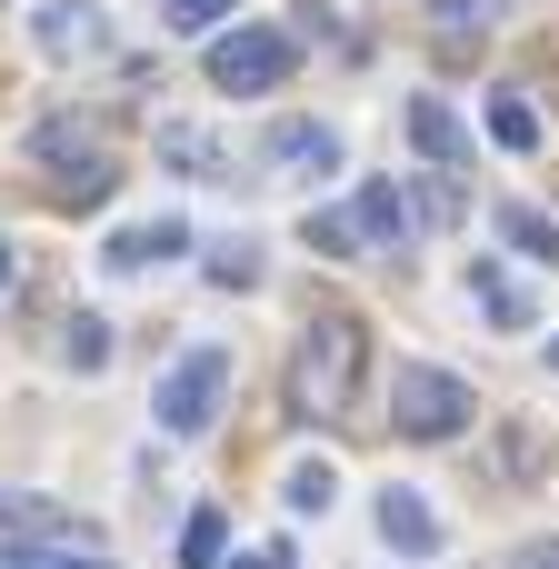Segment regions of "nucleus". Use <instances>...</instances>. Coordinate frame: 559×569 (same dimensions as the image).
<instances>
[{"label": "nucleus", "mask_w": 559, "mask_h": 569, "mask_svg": "<svg viewBox=\"0 0 559 569\" xmlns=\"http://www.w3.org/2000/svg\"><path fill=\"white\" fill-rule=\"evenodd\" d=\"M410 140H420L440 170H470V130H460V120H450V100H430V90L410 100Z\"/></svg>", "instance_id": "nucleus-8"}, {"label": "nucleus", "mask_w": 559, "mask_h": 569, "mask_svg": "<svg viewBox=\"0 0 559 569\" xmlns=\"http://www.w3.org/2000/svg\"><path fill=\"white\" fill-rule=\"evenodd\" d=\"M30 160L50 170V200L100 210V200L120 190V160H110V130H100V120H40V130H30Z\"/></svg>", "instance_id": "nucleus-2"}, {"label": "nucleus", "mask_w": 559, "mask_h": 569, "mask_svg": "<svg viewBox=\"0 0 559 569\" xmlns=\"http://www.w3.org/2000/svg\"><path fill=\"white\" fill-rule=\"evenodd\" d=\"M180 250H190V220H140V230H120L100 260H110V270H150V260H180Z\"/></svg>", "instance_id": "nucleus-10"}, {"label": "nucleus", "mask_w": 559, "mask_h": 569, "mask_svg": "<svg viewBox=\"0 0 559 569\" xmlns=\"http://www.w3.org/2000/svg\"><path fill=\"white\" fill-rule=\"evenodd\" d=\"M500 240H510V250H530V260H559V220H550V210H530V200H510V210H500Z\"/></svg>", "instance_id": "nucleus-14"}, {"label": "nucleus", "mask_w": 559, "mask_h": 569, "mask_svg": "<svg viewBox=\"0 0 559 569\" xmlns=\"http://www.w3.org/2000/svg\"><path fill=\"white\" fill-rule=\"evenodd\" d=\"M70 360H80V370H100V360H110V320H90V310H80V320H70Z\"/></svg>", "instance_id": "nucleus-22"}, {"label": "nucleus", "mask_w": 559, "mask_h": 569, "mask_svg": "<svg viewBox=\"0 0 559 569\" xmlns=\"http://www.w3.org/2000/svg\"><path fill=\"white\" fill-rule=\"evenodd\" d=\"M490 140H500V150H540V110L500 90V100H490Z\"/></svg>", "instance_id": "nucleus-16"}, {"label": "nucleus", "mask_w": 559, "mask_h": 569, "mask_svg": "<svg viewBox=\"0 0 559 569\" xmlns=\"http://www.w3.org/2000/svg\"><path fill=\"white\" fill-rule=\"evenodd\" d=\"M270 160H280L290 180H320V170L340 160V140H330L320 120H280V130H270Z\"/></svg>", "instance_id": "nucleus-9"}, {"label": "nucleus", "mask_w": 559, "mask_h": 569, "mask_svg": "<svg viewBox=\"0 0 559 569\" xmlns=\"http://www.w3.org/2000/svg\"><path fill=\"white\" fill-rule=\"evenodd\" d=\"M210 280H220V290H250V280H260V250H220Z\"/></svg>", "instance_id": "nucleus-24"}, {"label": "nucleus", "mask_w": 559, "mask_h": 569, "mask_svg": "<svg viewBox=\"0 0 559 569\" xmlns=\"http://www.w3.org/2000/svg\"><path fill=\"white\" fill-rule=\"evenodd\" d=\"M40 50H50V60L100 50V0H50V10H40Z\"/></svg>", "instance_id": "nucleus-12"}, {"label": "nucleus", "mask_w": 559, "mask_h": 569, "mask_svg": "<svg viewBox=\"0 0 559 569\" xmlns=\"http://www.w3.org/2000/svg\"><path fill=\"white\" fill-rule=\"evenodd\" d=\"M550 360H559V350H550Z\"/></svg>", "instance_id": "nucleus-29"}, {"label": "nucleus", "mask_w": 559, "mask_h": 569, "mask_svg": "<svg viewBox=\"0 0 559 569\" xmlns=\"http://www.w3.org/2000/svg\"><path fill=\"white\" fill-rule=\"evenodd\" d=\"M280 490H290V510H330V500H340V470H330V460H300Z\"/></svg>", "instance_id": "nucleus-19"}, {"label": "nucleus", "mask_w": 559, "mask_h": 569, "mask_svg": "<svg viewBox=\"0 0 559 569\" xmlns=\"http://www.w3.org/2000/svg\"><path fill=\"white\" fill-rule=\"evenodd\" d=\"M10 270H20V260H10V240H0V290H10Z\"/></svg>", "instance_id": "nucleus-28"}, {"label": "nucleus", "mask_w": 559, "mask_h": 569, "mask_svg": "<svg viewBox=\"0 0 559 569\" xmlns=\"http://www.w3.org/2000/svg\"><path fill=\"white\" fill-rule=\"evenodd\" d=\"M380 540H390V550H410V560H430V550H440L430 500H420V490H390V500H380Z\"/></svg>", "instance_id": "nucleus-11"}, {"label": "nucleus", "mask_w": 559, "mask_h": 569, "mask_svg": "<svg viewBox=\"0 0 559 569\" xmlns=\"http://www.w3.org/2000/svg\"><path fill=\"white\" fill-rule=\"evenodd\" d=\"M0 569H110V560H80V550H0Z\"/></svg>", "instance_id": "nucleus-23"}, {"label": "nucleus", "mask_w": 559, "mask_h": 569, "mask_svg": "<svg viewBox=\"0 0 559 569\" xmlns=\"http://www.w3.org/2000/svg\"><path fill=\"white\" fill-rule=\"evenodd\" d=\"M310 250L320 260H360V220L350 210H310Z\"/></svg>", "instance_id": "nucleus-18"}, {"label": "nucleus", "mask_w": 559, "mask_h": 569, "mask_svg": "<svg viewBox=\"0 0 559 569\" xmlns=\"http://www.w3.org/2000/svg\"><path fill=\"white\" fill-rule=\"evenodd\" d=\"M290 60H300L290 30H220V40H210V80H220V90H280Z\"/></svg>", "instance_id": "nucleus-5"}, {"label": "nucleus", "mask_w": 559, "mask_h": 569, "mask_svg": "<svg viewBox=\"0 0 559 569\" xmlns=\"http://www.w3.org/2000/svg\"><path fill=\"white\" fill-rule=\"evenodd\" d=\"M470 300H480V310H490L500 330H530V290H520V280H510L500 260H480V270H470Z\"/></svg>", "instance_id": "nucleus-13"}, {"label": "nucleus", "mask_w": 559, "mask_h": 569, "mask_svg": "<svg viewBox=\"0 0 559 569\" xmlns=\"http://www.w3.org/2000/svg\"><path fill=\"white\" fill-rule=\"evenodd\" d=\"M460 220V180L440 170V180H420V200H410V230H450Z\"/></svg>", "instance_id": "nucleus-17"}, {"label": "nucleus", "mask_w": 559, "mask_h": 569, "mask_svg": "<svg viewBox=\"0 0 559 569\" xmlns=\"http://www.w3.org/2000/svg\"><path fill=\"white\" fill-rule=\"evenodd\" d=\"M220 390H230V360H220V350H190V360L160 380V430H170V440H200L210 410H220Z\"/></svg>", "instance_id": "nucleus-6"}, {"label": "nucleus", "mask_w": 559, "mask_h": 569, "mask_svg": "<svg viewBox=\"0 0 559 569\" xmlns=\"http://www.w3.org/2000/svg\"><path fill=\"white\" fill-rule=\"evenodd\" d=\"M160 150H170V160H190L200 180H220V140H210V130H180V120H170V130H160Z\"/></svg>", "instance_id": "nucleus-20"}, {"label": "nucleus", "mask_w": 559, "mask_h": 569, "mask_svg": "<svg viewBox=\"0 0 559 569\" xmlns=\"http://www.w3.org/2000/svg\"><path fill=\"white\" fill-rule=\"evenodd\" d=\"M510 569H559V540H530V550H520Z\"/></svg>", "instance_id": "nucleus-26"}, {"label": "nucleus", "mask_w": 559, "mask_h": 569, "mask_svg": "<svg viewBox=\"0 0 559 569\" xmlns=\"http://www.w3.org/2000/svg\"><path fill=\"white\" fill-rule=\"evenodd\" d=\"M230 560V520L220 510H190V530H180V569H220Z\"/></svg>", "instance_id": "nucleus-15"}, {"label": "nucleus", "mask_w": 559, "mask_h": 569, "mask_svg": "<svg viewBox=\"0 0 559 569\" xmlns=\"http://www.w3.org/2000/svg\"><path fill=\"white\" fill-rule=\"evenodd\" d=\"M240 569H300V560H290L280 540H260V550H250V560H240Z\"/></svg>", "instance_id": "nucleus-25"}, {"label": "nucleus", "mask_w": 559, "mask_h": 569, "mask_svg": "<svg viewBox=\"0 0 559 569\" xmlns=\"http://www.w3.org/2000/svg\"><path fill=\"white\" fill-rule=\"evenodd\" d=\"M230 10H240V0H160V20H170V30H220Z\"/></svg>", "instance_id": "nucleus-21"}, {"label": "nucleus", "mask_w": 559, "mask_h": 569, "mask_svg": "<svg viewBox=\"0 0 559 569\" xmlns=\"http://www.w3.org/2000/svg\"><path fill=\"white\" fill-rule=\"evenodd\" d=\"M360 370H370L360 310H310L290 350V420H360Z\"/></svg>", "instance_id": "nucleus-1"}, {"label": "nucleus", "mask_w": 559, "mask_h": 569, "mask_svg": "<svg viewBox=\"0 0 559 569\" xmlns=\"http://www.w3.org/2000/svg\"><path fill=\"white\" fill-rule=\"evenodd\" d=\"M350 220H360V250H400V240H410V200H400V180H370V190L350 200Z\"/></svg>", "instance_id": "nucleus-7"}, {"label": "nucleus", "mask_w": 559, "mask_h": 569, "mask_svg": "<svg viewBox=\"0 0 559 569\" xmlns=\"http://www.w3.org/2000/svg\"><path fill=\"white\" fill-rule=\"evenodd\" d=\"M430 10H440L450 30H470V20H480V0H430Z\"/></svg>", "instance_id": "nucleus-27"}, {"label": "nucleus", "mask_w": 559, "mask_h": 569, "mask_svg": "<svg viewBox=\"0 0 559 569\" xmlns=\"http://www.w3.org/2000/svg\"><path fill=\"white\" fill-rule=\"evenodd\" d=\"M470 390L450 380V370H420V360H400V380H390V420L410 430V440H460L470 430Z\"/></svg>", "instance_id": "nucleus-3"}, {"label": "nucleus", "mask_w": 559, "mask_h": 569, "mask_svg": "<svg viewBox=\"0 0 559 569\" xmlns=\"http://www.w3.org/2000/svg\"><path fill=\"white\" fill-rule=\"evenodd\" d=\"M0 540L10 550H80V560H100V530L80 510L40 500V490H0Z\"/></svg>", "instance_id": "nucleus-4"}]
</instances>
